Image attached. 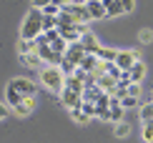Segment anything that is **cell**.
Returning a JSON list of instances; mask_svg holds the SVG:
<instances>
[{
  "label": "cell",
  "instance_id": "obj_30",
  "mask_svg": "<svg viewBox=\"0 0 153 143\" xmlns=\"http://www.w3.org/2000/svg\"><path fill=\"white\" fill-rule=\"evenodd\" d=\"M80 110H83V113H88V115H91V118H93V115H95V103H88V101H83Z\"/></svg>",
  "mask_w": 153,
  "mask_h": 143
},
{
  "label": "cell",
  "instance_id": "obj_22",
  "mask_svg": "<svg viewBox=\"0 0 153 143\" xmlns=\"http://www.w3.org/2000/svg\"><path fill=\"white\" fill-rule=\"evenodd\" d=\"M50 48H53V53H58V55H63L65 53V48H68V43L63 40V38H58V40H53V43H48Z\"/></svg>",
  "mask_w": 153,
  "mask_h": 143
},
{
  "label": "cell",
  "instance_id": "obj_27",
  "mask_svg": "<svg viewBox=\"0 0 153 143\" xmlns=\"http://www.w3.org/2000/svg\"><path fill=\"white\" fill-rule=\"evenodd\" d=\"M71 113H73V118L78 121V123H88V121H91V115H88V113H83L80 108H73Z\"/></svg>",
  "mask_w": 153,
  "mask_h": 143
},
{
  "label": "cell",
  "instance_id": "obj_9",
  "mask_svg": "<svg viewBox=\"0 0 153 143\" xmlns=\"http://www.w3.org/2000/svg\"><path fill=\"white\" fill-rule=\"evenodd\" d=\"M60 98H63V103H65V106L71 108V110L83 106V95H80V93H75V90H71V88H63Z\"/></svg>",
  "mask_w": 153,
  "mask_h": 143
},
{
  "label": "cell",
  "instance_id": "obj_6",
  "mask_svg": "<svg viewBox=\"0 0 153 143\" xmlns=\"http://www.w3.org/2000/svg\"><path fill=\"white\" fill-rule=\"evenodd\" d=\"M8 86H10L13 90H18L23 98H35V83H30V80H23V78H18V80H10Z\"/></svg>",
  "mask_w": 153,
  "mask_h": 143
},
{
  "label": "cell",
  "instance_id": "obj_23",
  "mask_svg": "<svg viewBox=\"0 0 153 143\" xmlns=\"http://www.w3.org/2000/svg\"><path fill=\"white\" fill-rule=\"evenodd\" d=\"M53 28H58L55 15H43V33H45V30H53Z\"/></svg>",
  "mask_w": 153,
  "mask_h": 143
},
{
  "label": "cell",
  "instance_id": "obj_4",
  "mask_svg": "<svg viewBox=\"0 0 153 143\" xmlns=\"http://www.w3.org/2000/svg\"><path fill=\"white\" fill-rule=\"evenodd\" d=\"M85 25H63V28H58V33H60V38H63V40H65V43H78L80 40V35L83 33H85Z\"/></svg>",
  "mask_w": 153,
  "mask_h": 143
},
{
  "label": "cell",
  "instance_id": "obj_13",
  "mask_svg": "<svg viewBox=\"0 0 153 143\" xmlns=\"http://www.w3.org/2000/svg\"><path fill=\"white\" fill-rule=\"evenodd\" d=\"M20 58H23V63H25L28 68H35V70H38V68H40V70L45 68V60H43L38 53H28V55H20Z\"/></svg>",
  "mask_w": 153,
  "mask_h": 143
},
{
  "label": "cell",
  "instance_id": "obj_14",
  "mask_svg": "<svg viewBox=\"0 0 153 143\" xmlns=\"http://www.w3.org/2000/svg\"><path fill=\"white\" fill-rule=\"evenodd\" d=\"M95 86H98L100 90H105V93H111V90L118 86V80H116V78H111V75H105V73H103V75H98V83H95Z\"/></svg>",
  "mask_w": 153,
  "mask_h": 143
},
{
  "label": "cell",
  "instance_id": "obj_3",
  "mask_svg": "<svg viewBox=\"0 0 153 143\" xmlns=\"http://www.w3.org/2000/svg\"><path fill=\"white\" fill-rule=\"evenodd\" d=\"M63 13H68L71 15V20L73 23H78V25H85V23H91V15H88V8L85 5H71L68 3L65 8H60Z\"/></svg>",
  "mask_w": 153,
  "mask_h": 143
},
{
  "label": "cell",
  "instance_id": "obj_24",
  "mask_svg": "<svg viewBox=\"0 0 153 143\" xmlns=\"http://www.w3.org/2000/svg\"><path fill=\"white\" fill-rule=\"evenodd\" d=\"M128 133H131V126H128V123H126V121L116 123V136H118V138H126V136H128Z\"/></svg>",
  "mask_w": 153,
  "mask_h": 143
},
{
  "label": "cell",
  "instance_id": "obj_17",
  "mask_svg": "<svg viewBox=\"0 0 153 143\" xmlns=\"http://www.w3.org/2000/svg\"><path fill=\"white\" fill-rule=\"evenodd\" d=\"M116 15H123V8H120L118 0H111L105 5V18H116Z\"/></svg>",
  "mask_w": 153,
  "mask_h": 143
},
{
  "label": "cell",
  "instance_id": "obj_8",
  "mask_svg": "<svg viewBox=\"0 0 153 143\" xmlns=\"http://www.w3.org/2000/svg\"><path fill=\"white\" fill-rule=\"evenodd\" d=\"M136 60H138V53H133V50H120V53L116 55V66L120 70H128Z\"/></svg>",
  "mask_w": 153,
  "mask_h": 143
},
{
  "label": "cell",
  "instance_id": "obj_7",
  "mask_svg": "<svg viewBox=\"0 0 153 143\" xmlns=\"http://www.w3.org/2000/svg\"><path fill=\"white\" fill-rule=\"evenodd\" d=\"M35 53L45 60V66H60V60H63V55H58V53H53V48L45 43V45H38L35 48Z\"/></svg>",
  "mask_w": 153,
  "mask_h": 143
},
{
  "label": "cell",
  "instance_id": "obj_2",
  "mask_svg": "<svg viewBox=\"0 0 153 143\" xmlns=\"http://www.w3.org/2000/svg\"><path fill=\"white\" fill-rule=\"evenodd\" d=\"M40 80H43V86L48 90H53V93H63V88H65V75L60 73L58 66H45L43 73H40Z\"/></svg>",
  "mask_w": 153,
  "mask_h": 143
},
{
  "label": "cell",
  "instance_id": "obj_20",
  "mask_svg": "<svg viewBox=\"0 0 153 143\" xmlns=\"http://www.w3.org/2000/svg\"><path fill=\"white\" fill-rule=\"evenodd\" d=\"M65 88L75 90V93H83V80H78L75 75H68V78H65Z\"/></svg>",
  "mask_w": 153,
  "mask_h": 143
},
{
  "label": "cell",
  "instance_id": "obj_32",
  "mask_svg": "<svg viewBox=\"0 0 153 143\" xmlns=\"http://www.w3.org/2000/svg\"><path fill=\"white\" fill-rule=\"evenodd\" d=\"M58 13H60V8H58V5H53V3H50L48 8H43V15H58Z\"/></svg>",
  "mask_w": 153,
  "mask_h": 143
},
{
  "label": "cell",
  "instance_id": "obj_34",
  "mask_svg": "<svg viewBox=\"0 0 153 143\" xmlns=\"http://www.w3.org/2000/svg\"><path fill=\"white\" fill-rule=\"evenodd\" d=\"M50 3H53V0H33V8H38V10H43V8H48Z\"/></svg>",
  "mask_w": 153,
  "mask_h": 143
},
{
  "label": "cell",
  "instance_id": "obj_18",
  "mask_svg": "<svg viewBox=\"0 0 153 143\" xmlns=\"http://www.w3.org/2000/svg\"><path fill=\"white\" fill-rule=\"evenodd\" d=\"M5 98H8V103H10V106H13V108H15V106H20V103L25 101V98H23V95H20V93H18V90H13L10 86H8V90H5Z\"/></svg>",
  "mask_w": 153,
  "mask_h": 143
},
{
  "label": "cell",
  "instance_id": "obj_1",
  "mask_svg": "<svg viewBox=\"0 0 153 143\" xmlns=\"http://www.w3.org/2000/svg\"><path fill=\"white\" fill-rule=\"evenodd\" d=\"M38 33H43V10L30 8V13L25 15V23H23L20 38H23V40H35Z\"/></svg>",
  "mask_w": 153,
  "mask_h": 143
},
{
  "label": "cell",
  "instance_id": "obj_16",
  "mask_svg": "<svg viewBox=\"0 0 153 143\" xmlns=\"http://www.w3.org/2000/svg\"><path fill=\"white\" fill-rule=\"evenodd\" d=\"M33 108H35V98H25V101L20 103V106H15L13 110H15L18 115H28V113H30Z\"/></svg>",
  "mask_w": 153,
  "mask_h": 143
},
{
  "label": "cell",
  "instance_id": "obj_5",
  "mask_svg": "<svg viewBox=\"0 0 153 143\" xmlns=\"http://www.w3.org/2000/svg\"><path fill=\"white\" fill-rule=\"evenodd\" d=\"M85 55H88V53H85V48L80 45V40H78V43H68L65 53H63V58H65V60H71L73 66H80V60H83Z\"/></svg>",
  "mask_w": 153,
  "mask_h": 143
},
{
  "label": "cell",
  "instance_id": "obj_37",
  "mask_svg": "<svg viewBox=\"0 0 153 143\" xmlns=\"http://www.w3.org/2000/svg\"><path fill=\"white\" fill-rule=\"evenodd\" d=\"M68 3H71V5H85L88 0H68Z\"/></svg>",
  "mask_w": 153,
  "mask_h": 143
},
{
  "label": "cell",
  "instance_id": "obj_35",
  "mask_svg": "<svg viewBox=\"0 0 153 143\" xmlns=\"http://www.w3.org/2000/svg\"><path fill=\"white\" fill-rule=\"evenodd\" d=\"M141 40H143V43H151V40H153V30H143V33H141Z\"/></svg>",
  "mask_w": 153,
  "mask_h": 143
},
{
  "label": "cell",
  "instance_id": "obj_26",
  "mask_svg": "<svg viewBox=\"0 0 153 143\" xmlns=\"http://www.w3.org/2000/svg\"><path fill=\"white\" fill-rule=\"evenodd\" d=\"M143 141H153V121H143Z\"/></svg>",
  "mask_w": 153,
  "mask_h": 143
},
{
  "label": "cell",
  "instance_id": "obj_11",
  "mask_svg": "<svg viewBox=\"0 0 153 143\" xmlns=\"http://www.w3.org/2000/svg\"><path fill=\"white\" fill-rule=\"evenodd\" d=\"M80 45L85 48V53H93V55H95V50L100 48V45H98V40H95V35L91 33V30H85V33L80 35Z\"/></svg>",
  "mask_w": 153,
  "mask_h": 143
},
{
  "label": "cell",
  "instance_id": "obj_28",
  "mask_svg": "<svg viewBox=\"0 0 153 143\" xmlns=\"http://www.w3.org/2000/svg\"><path fill=\"white\" fill-rule=\"evenodd\" d=\"M120 106H123V110H126V108H136V106H138V98L126 95V98H120Z\"/></svg>",
  "mask_w": 153,
  "mask_h": 143
},
{
  "label": "cell",
  "instance_id": "obj_10",
  "mask_svg": "<svg viewBox=\"0 0 153 143\" xmlns=\"http://www.w3.org/2000/svg\"><path fill=\"white\" fill-rule=\"evenodd\" d=\"M85 8H88V15H91V20H100V18H105V5H103V3H98V0H88Z\"/></svg>",
  "mask_w": 153,
  "mask_h": 143
},
{
  "label": "cell",
  "instance_id": "obj_15",
  "mask_svg": "<svg viewBox=\"0 0 153 143\" xmlns=\"http://www.w3.org/2000/svg\"><path fill=\"white\" fill-rule=\"evenodd\" d=\"M116 55H118V50H111V48H98L95 50V58L103 60V63H116Z\"/></svg>",
  "mask_w": 153,
  "mask_h": 143
},
{
  "label": "cell",
  "instance_id": "obj_25",
  "mask_svg": "<svg viewBox=\"0 0 153 143\" xmlns=\"http://www.w3.org/2000/svg\"><path fill=\"white\" fill-rule=\"evenodd\" d=\"M141 121H153V101L141 108Z\"/></svg>",
  "mask_w": 153,
  "mask_h": 143
},
{
  "label": "cell",
  "instance_id": "obj_21",
  "mask_svg": "<svg viewBox=\"0 0 153 143\" xmlns=\"http://www.w3.org/2000/svg\"><path fill=\"white\" fill-rule=\"evenodd\" d=\"M58 68H60V73H63V75H65V78H68V75H73V73H75V68H78V66H73V63H71V60H65V58H63V60H60V66H58Z\"/></svg>",
  "mask_w": 153,
  "mask_h": 143
},
{
  "label": "cell",
  "instance_id": "obj_19",
  "mask_svg": "<svg viewBox=\"0 0 153 143\" xmlns=\"http://www.w3.org/2000/svg\"><path fill=\"white\" fill-rule=\"evenodd\" d=\"M35 48H38V45H35V40H23V38H20V43H18V53H20V55L35 53Z\"/></svg>",
  "mask_w": 153,
  "mask_h": 143
},
{
  "label": "cell",
  "instance_id": "obj_33",
  "mask_svg": "<svg viewBox=\"0 0 153 143\" xmlns=\"http://www.w3.org/2000/svg\"><path fill=\"white\" fill-rule=\"evenodd\" d=\"M118 3H120V8H123V13H131V10H133V5H136L133 0H118Z\"/></svg>",
  "mask_w": 153,
  "mask_h": 143
},
{
  "label": "cell",
  "instance_id": "obj_36",
  "mask_svg": "<svg viewBox=\"0 0 153 143\" xmlns=\"http://www.w3.org/2000/svg\"><path fill=\"white\" fill-rule=\"evenodd\" d=\"M5 115H8V108H5V106H3V103H0V121H3V118H5Z\"/></svg>",
  "mask_w": 153,
  "mask_h": 143
},
{
  "label": "cell",
  "instance_id": "obj_31",
  "mask_svg": "<svg viewBox=\"0 0 153 143\" xmlns=\"http://www.w3.org/2000/svg\"><path fill=\"white\" fill-rule=\"evenodd\" d=\"M95 115H98L100 121H108L111 118V108H95Z\"/></svg>",
  "mask_w": 153,
  "mask_h": 143
},
{
  "label": "cell",
  "instance_id": "obj_12",
  "mask_svg": "<svg viewBox=\"0 0 153 143\" xmlns=\"http://www.w3.org/2000/svg\"><path fill=\"white\" fill-rule=\"evenodd\" d=\"M143 75H146V66H143L141 60H136V63L128 68V78H131V83H141V80H143Z\"/></svg>",
  "mask_w": 153,
  "mask_h": 143
},
{
  "label": "cell",
  "instance_id": "obj_29",
  "mask_svg": "<svg viewBox=\"0 0 153 143\" xmlns=\"http://www.w3.org/2000/svg\"><path fill=\"white\" fill-rule=\"evenodd\" d=\"M128 95H133V98H141V83H128Z\"/></svg>",
  "mask_w": 153,
  "mask_h": 143
}]
</instances>
